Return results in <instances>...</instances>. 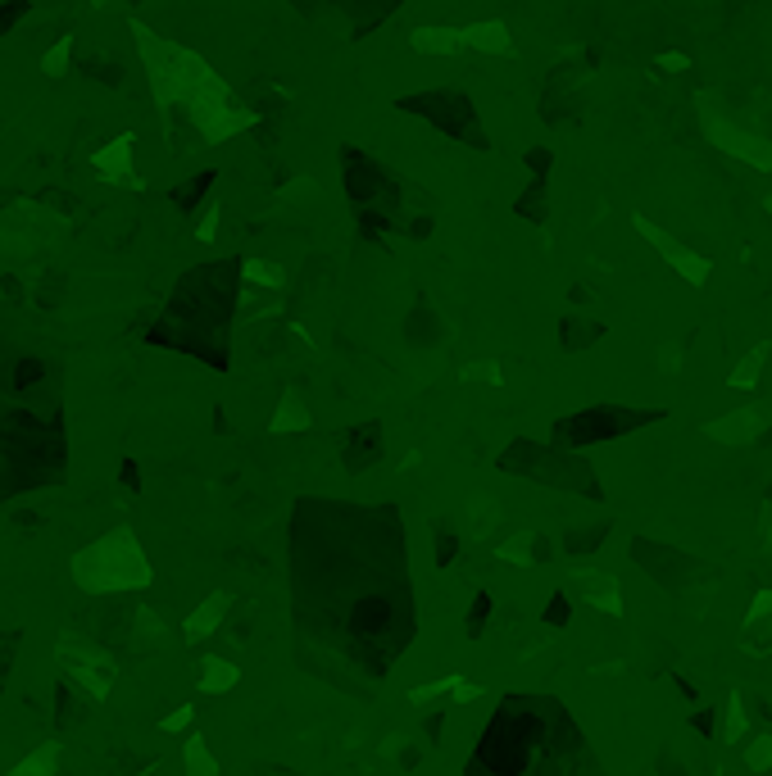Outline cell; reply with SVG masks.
<instances>
[{
    "mask_svg": "<svg viewBox=\"0 0 772 776\" xmlns=\"http://www.w3.org/2000/svg\"><path fill=\"white\" fill-rule=\"evenodd\" d=\"M468 776H600V763L559 699L509 695L486 722Z\"/></svg>",
    "mask_w": 772,
    "mask_h": 776,
    "instance_id": "2",
    "label": "cell"
},
{
    "mask_svg": "<svg viewBox=\"0 0 772 776\" xmlns=\"http://www.w3.org/2000/svg\"><path fill=\"white\" fill-rule=\"evenodd\" d=\"M768 214H772V196H768Z\"/></svg>",
    "mask_w": 772,
    "mask_h": 776,
    "instance_id": "24",
    "label": "cell"
},
{
    "mask_svg": "<svg viewBox=\"0 0 772 776\" xmlns=\"http://www.w3.org/2000/svg\"><path fill=\"white\" fill-rule=\"evenodd\" d=\"M377 509H318L291 536V609L323 663L386 677L409 645V563Z\"/></svg>",
    "mask_w": 772,
    "mask_h": 776,
    "instance_id": "1",
    "label": "cell"
},
{
    "mask_svg": "<svg viewBox=\"0 0 772 776\" xmlns=\"http://www.w3.org/2000/svg\"><path fill=\"white\" fill-rule=\"evenodd\" d=\"M132 41L141 50V64H146L150 78V96H155V109L164 118L182 114L191 128L200 132L205 146H223L237 132L255 128V109H246L232 87L209 69L196 50L178 46V41H164L159 32H150L146 23H132Z\"/></svg>",
    "mask_w": 772,
    "mask_h": 776,
    "instance_id": "3",
    "label": "cell"
},
{
    "mask_svg": "<svg viewBox=\"0 0 772 776\" xmlns=\"http://www.w3.org/2000/svg\"><path fill=\"white\" fill-rule=\"evenodd\" d=\"M636 232H641L645 241H654V246H659V255H664L668 264H673L691 286H704V277H709V259H704V255L686 250L682 241H673V236H668L664 227H654L650 218H641V214H636Z\"/></svg>",
    "mask_w": 772,
    "mask_h": 776,
    "instance_id": "7",
    "label": "cell"
},
{
    "mask_svg": "<svg viewBox=\"0 0 772 776\" xmlns=\"http://www.w3.org/2000/svg\"><path fill=\"white\" fill-rule=\"evenodd\" d=\"M745 763H750V772H763V767H772V736H759L750 749H745Z\"/></svg>",
    "mask_w": 772,
    "mask_h": 776,
    "instance_id": "19",
    "label": "cell"
},
{
    "mask_svg": "<svg viewBox=\"0 0 772 776\" xmlns=\"http://www.w3.org/2000/svg\"><path fill=\"white\" fill-rule=\"evenodd\" d=\"M241 268H246V277H255V282H268L273 291L282 286V268H278V264H259V259H246Z\"/></svg>",
    "mask_w": 772,
    "mask_h": 776,
    "instance_id": "20",
    "label": "cell"
},
{
    "mask_svg": "<svg viewBox=\"0 0 772 776\" xmlns=\"http://www.w3.org/2000/svg\"><path fill=\"white\" fill-rule=\"evenodd\" d=\"M214 177H218L214 168H205V173H196L191 182H178V187L169 191V196H173V205H178L182 214H191V209H196L205 196H214Z\"/></svg>",
    "mask_w": 772,
    "mask_h": 776,
    "instance_id": "12",
    "label": "cell"
},
{
    "mask_svg": "<svg viewBox=\"0 0 772 776\" xmlns=\"http://www.w3.org/2000/svg\"><path fill=\"white\" fill-rule=\"evenodd\" d=\"M400 109H409V114L436 123V128L450 132V137H459L464 146H486L482 123L473 118V105H468L464 96H455V91H418V96H400Z\"/></svg>",
    "mask_w": 772,
    "mask_h": 776,
    "instance_id": "4",
    "label": "cell"
},
{
    "mask_svg": "<svg viewBox=\"0 0 772 776\" xmlns=\"http://www.w3.org/2000/svg\"><path fill=\"white\" fill-rule=\"evenodd\" d=\"M73 46H78V37H73V32H64L55 46L41 50V73H46V78H64V73H69V64H73Z\"/></svg>",
    "mask_w": 772,
    "mask_h": 776,
    "instance_id": "13",
    "label": "cell"
},
{
    "mask_svg": "<svg viewBox=\"0 0 772 776\" xmlns=\"http://www.w3.org/2000/svg\"><path fill=\"white\" fill-rule=\"evenodd\" d=\"M459 37H464V50H477V55H514V32L500 19L468 23V28H459Z\"/></svg>",
    "mask_w": 772,
    "mask_h": 776,
    "instance_id": "8",
    "label": "cell"
},
{
    "mask_svg": "<svg viewBox=\"0 0 772 776\" xmlns=\"http://www.w3.org/2000/svg\"><path fill=\"white\" fill-rule=\"evenodd\" d=\"M218 223H223V200H218V196H209V200H205V209H200L196 241H205V246H209V241L218 236Z\"/></svg>",
    "mask_w": 772,
    "mask_h": 776,
    "instance_id": "15",
    "label": "cell"
},
{
    "mask_svg": "<svg viewBox=\"0 0 772 776\" xmlns=\"http://www.w3.org/2000/svg\"><path fill=\"white\" fill-rule=\"evenodd\" d=\"M137 137L132 132H119L114 141H105V146L91 155V168L100 173V182H114V187H137L141 191V182H137Z\"/></svg>",
    "mask_w": 772,
    "mask_h": 776,
    "instance_id": "6",
    "label": "cell"
},
{
    "mask_svg": "<svg viewBox=\"0 0 772 776\" xmlns=\"http://www.w3.org/2000/svg\"><path fill=\"white\" fill-rule=\"evenodd\" d=\"M745 649H772V590H763L745 613Z\"/></svg>",
    "mask_w": 772,
    "mask_h": 776,
    "instance_id": "11",
    "label": "cell"
},
{
    "mask_svg": "<svg viewBox=\"0 0 772 776\" xmlns=\"http://www.w3.org/2000/svg\"><path fill=\"white\" fill-rule=\"evenodd\" d=\"M341 164H346V196L355 200V205H368L373 209L377 196H400V187H391L382 173V164L377 159H368L364 150H341Z\"/></svg>",
    "mask_w": 772,
    "mask_h": 776,
    "instance_id": "5",
    "label": "cell"
},
{
    "mask_svg": "<svg viewBox=\"0 0 772 776\" xmlns=\"http://www.w3.org/2000/svg\"><path fill=\"white\" fill-rule=\"evenodd\" d=\"M32 14V0H0V32H19V23Z\"/></svg>",
    "mask_w": 772,
    "mask_h": 776,
    "instance_id": "16",
    "label": "cell"
},
{
    "mask_svg": "<svg viewBox=\"0 0 772 776\" xmlns=\"http://www.w3.org/2000/svg\"><path fill=\"white\" fill-rule=\"evenodd\" d=\"M763 359H768V345H754V354H750V359H745V364L732 373V386H754V382H759Z\"/></svg>",
    "mask_w": 772,
    "mask_h": 776,
    "instance_id": "17",
    "label": "cell"
},
{
    "mask_svg": "<svg viewBox=\"0 0 772 776\" xmlns=\"http://www.w3.org/2000/svg\"><path fill=\"white\" fill-rule=\"evenodd\" d=\"M654 64H659L664 73H686V69H691V55H682V50H668V55H659Z\"/></svg>",
    "mask_w": 772,
    "mask_h": 776,
    "instance_id": "21",
    "label": "cell"
},
{
    "mask_svg": "<svg viewBox=\"0 0 772 776\" xmlns=\"http://www.w3.org/2000/svg\"><path fill=\"white\" fill-rule=\"evenodd\" d=\"M541 200H545V177H536L532 187L523 191V200H518V214H523V218H545L541 214Z\"/></svg>",
    "mask_w": 772,
    "mask_h": 776,
    "instance_id": "18",
    "label": "cell"
},
{
    "mask_svg": "<svg viewBox=\"0 0 772 776\" xmlns=\"http://www.w3.org/2000/svg\"><path fill=\"white\" fill-rule=\"evenodd\" d=\"M132 5H146V0H132Z\"/></svg>",
    "mask_w": 772,
    "mask_h": 776,
    "instance_id": "25",
    "label": "cell"
},
{
    "mask_svg": "<svg viewBox=\"0 0 772 776\" xmlns=\"http://www.w3.org/2000/svg\"><path fill=\"white\" fill-rule=\"evenodd\" d=\"M745 731V713H741V699H732V708H727V740H741Z\"/></svg>",
    "mask_w": 772,
    "mask_h": 776,
    "instance_id": "22",
    "label": "cell"
},
{
    "mask_svg": "<svg viewBox=\"0 0 772 776\" xmlns=\"http://www.w3.org/2000/svg\"><path fill=\"white\" fill-rule=\"evenodd\" d=\"M405 41H409L414 55H464V37H459V28H414Z\"/></svg>",
    "mask_w": 772,
    "mask_h": 776,
    "instance_id": "10",
    "label": "cell"
},
{
    "mask_svg": "<svg viewBox=\"0 0 772 776\" xmlns=\"http://www.w3.org/2000/svg\"><path fill=\"white\" fill-rule=\"evenodd\" d=\"M763 423H768V413H763V409H736L732 418H723V423H709L704 432H709L713 441H723V445H745Z\"/></svg>",
    "mask_w": 772,
    "mask_h": 776,
    "instance_id": "9",
    "label": "cell"
},
{
    "mask_svg": "<svg viewBox=\"0 0 772 776\" xmlns=\"http://www.w3.org/2000/svg\"><path fill=\"white\" fill-rule=\"evenodd\" d=\"M582 586H591L595 595H591V604H600V609H609V613H618L623 604H618V586H614V577H595V572H582Z\"/></svg>",
    "mask_w": 772,
    "mask_h": 776,
    "instance_id": "14",
    "label": "cell"
},
{
    "mask_svg": "<svg viewBox=\"0 0 772 776\" xmlns=\"http://www.w3.org/2000/svg\"><path fill=\"white\" fill-rule=\"evenodd\" d=\"M550 164H555V155H550V150H527V168H532L536 177H541Z\"/></svg>",
    "mask_w": 772,
    "mask_h": 776,
    "instance_id": "23",
    "label": "cell"
}]
</instances>
